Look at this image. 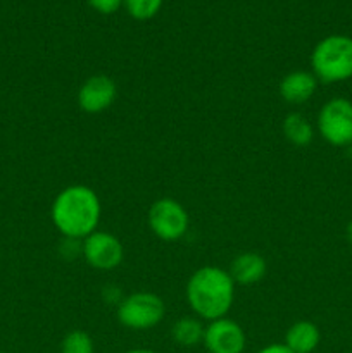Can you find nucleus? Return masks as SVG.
Here are the masks:
<instances>
[{"label": "nucleus", "mask_w": 352, "mask_h": 353, "mask_svg": "<svg viewBox=\"0 0 352 353\" xmlns=\"http://www.w3.org/2000/svg\"><path fill=\"white\" fill-rule=\"evenodd\" d=\"M50 214L55 230L62 236L68 240H85L97 231L102 207L90 186L72 185L59 192Z\"/></svg>", "instance_id": "1"}, {"label": "nucleus", "mask_w": 352, "mask_h": 353, "mask_svg": "<svg viewBox=\"0 0 352 353\" xmlns=\"http://www.w3.org/2000/svg\"><path fill=\"white\" fill-rule=\"evenodd\" d=\"M235 300V281L230 272L214 265L200 268L186 283L190 309L206 321H216L230 312Z\"/></svg>", "instance_id": "2"}, {"label": "nucleus", "mask_w": 352, "mask_h": 353, "mask_svg": "<svg viewBox=\"0 0 352 353\" xmlns=\"http://www.w3.org/2000/svg\"><path fill=\"white\" fill-rule=\"evenodd\" d=\"M311 68L317 81L324 85L347 81L352 78V38L330 34L317 41L311 54Z\"/></svg>", "instance_id": "3"}, {"label": "nucleus", "mask_w": 352, "mask_h": 353, "mask_svg": "<svg viewBox=\"0 0 352 353\" xmlns=\"http://www.w3.org/2000/svg\"><path fill=\"white\" fill-rule=\"evenodd\" d=\"M166 305L155 293L137 292L121 300L117 307V321L128 330H152L162 321Z\"/></svg>", "instance_id": "4"}, {"label": "nucleus", "mask_w": 352, "mask_h": 353, "mask_svg": "<svg viewBox=\"0 0 352 353\" xmlns=\"http://www.w3.org/2000/svg\"><path fill=\"white\" fill-rule=\"evenodd\" d=\"M317 131L326 143L333 147L352 145V102L347 99H331L320 109Z\"/></svg>", "instance_id": "5"}, {"label": "nucleus", "mask_w": 352, "mask_h": 353, "mask_svg": "<svg viewBox=\"0 0 352 353\" xmlns=\"http://www.w3.org/2000/svg\"><path fill=\"white\" fill-rule=\"evenodd\" d=\"M147 223L159 240L176 241L188 231L190 217L178 200L159 199L148 209Z\"/></svg>", "instance_id": "6"}, {"label": "nucleus", "mask_w": 352, "mask_h": 353, "mask_svg": "<svg viewBox=\"0 0 352 353\" xmlns=\"http://www.w3.org/2000/svg\"><path fill=\"white\" fill-rule=\"evenodd\" d=\"M81 254L86 264L99 271H110L121 265L124 248L119 238L107 231H93L83 240Z\"/></svg>", "instance_id": "7"}, {"label": "nucleus", "mask_w": 352, "mask_h": 353, "mask_svg": "<svg viewBox=\"0 0 352 353\" xmlns=\"http://www.w3.org/2000/svg\"><path fill=\"white\" fill-rule=\"evenodd\" d=\"M204 345L209 353H244L247 336L242 326L228 317L211 321L204 331Z\"/></svg>", "instance_id": "8"}, {"label": "nucleus", "mask_w": 352, "mask_h": 353, "mask_svg": "<svg viewBox=\"0 0 352 353\" xmlns=\"http://www.w3.org/2000/svg\"><path fill=\"white\" fill-rule=\"evenodd\" d=\"M117 95V86L113 78L95 74L85 79L78 92V105L86 114H100L109 109Z\"/></svg>", "instance_id": "9"}, {"label": "nucleus", "mask_w": 352, "mask_h": 353, "mask_svg": "<svg viewBox=\"0 0 352 353\" xmlns=\"http://www.w3.org/2000/svg\"><path fill=\"white\" fill-rule=\"evenodd\" d=\"M317 83L320 81L311 71H292L280 81V95L285 102L299 105L313 99Z\"/></svg>", "instance_id": "10"}, {"label": "nucleus", "mask_w": 352, "mask_h": 353, "mask_svg": "<svg viewBox=\"0 0 352 353\" xmlns=\"http://www.w3.org/2000/svg\"><path fill=\"white\" fill-rule=\"evenodd\" d=\"M268 265L262 255L254 254V252H245V254L237 255L231 262L230 276L238 285H254L261 281L266 276Z\"/></svg>", "instance_id": "11"}, {"label": "nucleus", "mask_w": 352, "mask_h": 353, "mask_svg": "<svg viewBox=\"0 0 352 353\" xmlns=\"http://www.w3.org/2000/svg\"><path fill=\"white\" fill-rule=\"evenodd\" d=\"M321 341L320 327L311 321H297L286 330L285 345L293 353H313Z\"/></svg>", "instance_id": "12"}, {"label": "nucleus", "mask_w": 352, "mask_h": 353, "mask_svg": "<svg viewBox=\"0 0 352 353\" xmlns=\"http://www.w3.org/2000/svg\"><path fill=\"white\" fill-rule=\"evenodd\" d=\"M283 134L290 143L297 145V147H306L313 141L314 138V128L311 121L307 119L304 114L292 112L283 119L282 124Z\"/></svg>", "instance_id": "13"}, {"label": "nucleus", "mask_w": 352, "mask_h": 353, "mask_svg": "<svg viewBox=\"0 0 352 353\" xmlns=\"http://www.w3.org/2000/svg\"><path fill=\"white\" fill-rule=\"evenodd\" d=\"M204 331H206V327L202 326L199 319L182 317L173 324L171 336L182 347H195L200 341H204Z\"/></svg>", "instance_id": "14"}, {"label": "nucleus", "mask_w": 352, "mask_h": 353, "mask_svg": "<svg viewBox=\"0 0 352 353\" xmlns=\"http://www.w3.org/2000/svg\"><path fill=\"white\" fill-rule=\"evenodd\" d=\"M61 353H95L92 336L81 330L71 331L62 340Z\"/></svg>", "instance_id": "15"}, {"label": "nucleus", "mask_w": 352, "mask_h": 353, "mask_svg": "<svg viewBox=\"0 0 352 353\" xmlns=\"http://www.w3.org/2000/svg\"><path fill=\"white\" fill-rule=\"evenodd\" d=\"M164 0H124L123 6L126 7L128 14L133 19L147 21L152 19L161 10Z\"/></svg>", "instance_id": "16"}, {"label": "nucleus", "mask_w": 352, "mask_h": 353, "mask_svg": "<svg viewBox=\"0 0 352 353\" xmlns=\"http://www.w3.org/2000/svg\"><path fill=\"white\" fill-rule=\"evenodd\" d=\"M124 0H88L90 7L100 14H114L116 10H119Z\"/></svg>", "instance_id": "17"}, {"label": "nucleus", "mask_w": 352, "mask_h": 353, "mask_svg": "<svg viewBox=\"0 0 352 353\" xmlns=\"http://www.w3.org/2000/svg\"><path fill=\"white\" fill-rule=\"evenodd\" d=\"M257 353H293L290 348H286L285 343H273L264 347L262 350H259Z\"/></svg>", "instance_id": "18"}, {"label": "nucleus", "mask_w": 352, "mask_h": 353, "mask_svg": "<svg viewBox=\"0 0 352 353\" xmlns=\"http://www.w3.org/2000/svg\"><path fill=\"white\" fill-rule=\"evenodd\" d=\"M345 238H347V241L352 247V221L347 224V228H345Z\"/></svg>", "instance_id": "19"}, {"label": "nucleus", "mask_w": 352, "mask_h": 353, "mask_svg": "<svg viewBox=\"0 0 352 353\" xmlns=\"http://www.w3.org/2000/svg\"><path fill=\"white\" fill-rule=\"evenodd\" d=\"M126 353H157V352L147 350V348H135V350H130V352H126Z\"/></svg>", "instance_id": "20"}, {"label": "nucleus", "mask_w": 352, "mask_h": 353, "mask_svg": "<svg viewBox=\"0 0 352 353\" xmlns=\"http://www.w3.org/2000/svg\"><path fill=\"white\" fill-rule=\"evenodd\" d=\"M0 353H3V352H0Z\"/></svg>", "instance_id": "21"}]
</instances>
